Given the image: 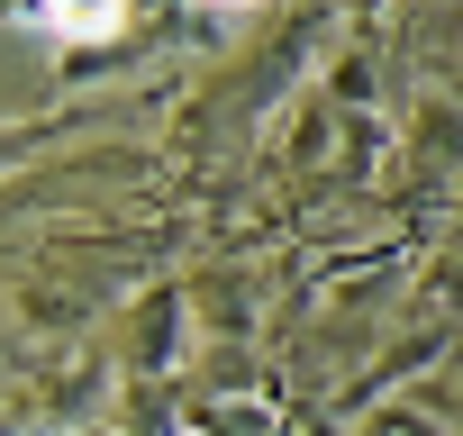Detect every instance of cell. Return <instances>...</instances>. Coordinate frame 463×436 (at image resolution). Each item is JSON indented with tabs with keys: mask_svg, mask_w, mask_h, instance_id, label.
I'll use <instances>...</instances> for the list:
<instances>
[{
	"mask_svg": "<svg viewBox=\"0 0 463 436\" xmlns=\"http://www.w3.org/2000/svg\"><path fill=\"white\" fill-rule=\"evenodd\" d=\"M19 10H28L46 37H64V46H100V37L128 28V0H19Z\"/></svg>",
	"mask_w": 463,
	"mask_h": 436,
	"instance_id": "obj_1",
	"label": "cell"
},
{
	"mask_svg": "<svg viewBox=\"0 0 463 436\" xmlns=\"http://www.w3.org/2000/svg\"><path fill=\"white\" fill-rule=\"evenodd\" d=\"M209 10H255V0H209Z\"/></svg>",
	"mask_w": 463,
	"mask_h": 436,
	"instance_id": "obj_2",
	"label": "cell"
}]
</instances>
